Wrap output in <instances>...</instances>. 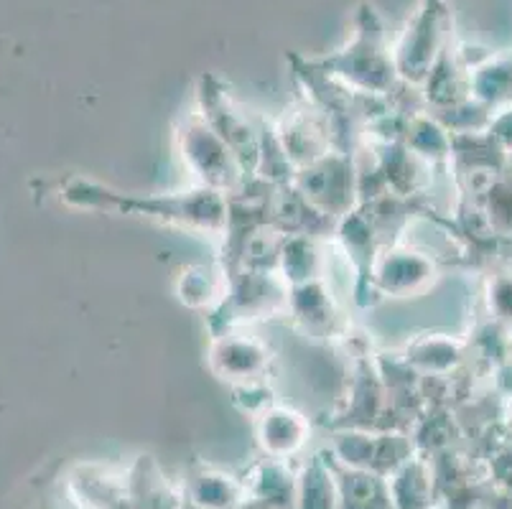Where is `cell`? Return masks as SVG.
<instances>
[{
    "mask_svg": "<svg viewBox=\"0 0 512 509\" xmlns=\"http://www.w3.org/2000/svg\"><path fill=\"white\" fill-rule=\"evenodd\" d=\"M334 479H337L342 509H395L390 482L385 476L347 466L334 471Z\"/></svg>",
    "mask_w": 512,
    "mask_h": 509,
    "instance_id": "cell-4",
    "label": "cell"
},
{
    "mask_svg": "<svg viewBox=\"0 0 512 509\" xmlns=\"http://www.w3.org/2000/svg\"><path fill=\"white\" fill-rule=\"evenodd\" d=\"M306 441V423L301 415L291 410H273L265 415L263 428H260V443L271 456L283 459L288 454H296Z\"/></svg>",
    "mask_w": 512,
    "mask_h": 509,
    "instance_id": "cell-7",
    "label": "cell"
},
{
    "mask_svg": "<svg viewBox=\"0 0 512 509\" xmlns=\"http://www.w3.org/2000/svg\"><path fill=\"white\" fill-rule=\"evenodd\" d=\"M189 492H192V502L202 509H232L245 499V489L222 474L194 476Z\"/></svg>",
    "mask_w": 512,
    "mask_h": 509,
    "instance_id": "cell-10",
    "label": "cell"
},
{
    "mask_svg": "<svg viewBox=\"0 0 512 509\" xmlns=\"http://www.w3.org/2000/svg\"><path fill=\"white\" fill-rule=\"evenodd\" d=\"M296 509H342L337 479H334V471L329 466L314 461L304 471L299 482Z\"/></svg>",
    "mask_w": 512,
    "mask_h": 509,
    "instance_id": "cell-9",
    "label": "cell"
},
{
    "mask_svg": "<svg viewBox=\"0 0 512 509\" xmlns=\"http://www.w3.org/2000/svg\"><path fill=\"white\" fill-rule=\"evenodd\" d=\"M128 502L130 509H184L161 471L146 461H141L138 469L130 474Z\"/></svg>",
    "mask_w": 512,
    "mask_h": 509,
    "instance_id": "cell-6",
    "label": "cell"
},
{
    "mask_svg": "<svg viewBox=\"0 0 512 509\" xmlns=\"http://www.w3.org/2000/svg\"><path fill=\"white\" fill-rule=\"evenodd\" d=\"M388 482L395 509H434L436 479L426 461L408 459Z\"/></svg>",
    "mask_w": 512,
    "mask_h": 509,
    "instance_id": "cell-5",
    "label": "cell"
},
{
    "mask_svg": "<svg viewBox=\"0 0 512 509\" xmlns=\"http://www.w3.org/2000/svg\"><path fill=\"white\" fill-rule=\"evenodd\" d=\"M184 509H202V507H197V504L192 502V504H189V507H186V504H184Z\"/></svg>",
    "mask_w": 512,
    "mask_h": 509,
    "instance_id": "cell-11",
    "label": "cell"
},
{
    "mask_svg": "<svg viewBox=\"0 0 512 509\" xmlns=\"http://www.w3.org/2000/svg\"><path fill=\"white\" fill-rule=\"evenodd\" d=\"M337 448L347 466L385 479L411 459V446L400 436H344Z\"/></svg>",
    "mask_w": 512,
    "mask_h": 509,
    "instance_id": "cell-3",
    "label": "cell"
},
{
    "mask_svg": "<svg viewBox=\"0 0 512 509\" xmlns=\"http://www.w3.org/2000/svg\"><path fill=\"white\" fill-rule=\"evenodd\" d=\"M250 492L271 509H296L299 482H293V476L278 461H271L260 466L258 474L253 476Z\"/></svg>",
    "mask_w": 512,
    "mask_h": 509,
    "instance_id": "cell-8",
    "label": "cell"
},
{
    "mask_svg": "<svg viewBox=\"0 0 512 509\" xmlns=\"http://www.w3.org/2000/svg\"><path fill=\"white\" fill-rule=\"evenodd\" d=\"M441 21H444L441 0H423L395 51V69L403 77L418 82L431 74V62L441 44Z\"/></svg>",
    "mask_w": 512,
    "mask_h": 509,
    "instance_id": "cell-2",
    "label": "cell"
},
{
    "mask_svg": "<svg viewBox=\"0 0 512 509\" xmlns=\"http://www.w3.org/2000/svg\"><path fill=\"white\" fill-rule=\"evenodd\" d=\"M337 74L344 79H352L360 87H388L393 82L395 62L390 59L385 49L383 23L377 18L375 8L370 3L360 6L355 16V41L344 49V54H337L329 59Z\"/></svg>",
    "mask_w": 512,
    "mask_h": 509,
    "instance_id": "cell-1",
    "label": "cell"
}]
</instances>
